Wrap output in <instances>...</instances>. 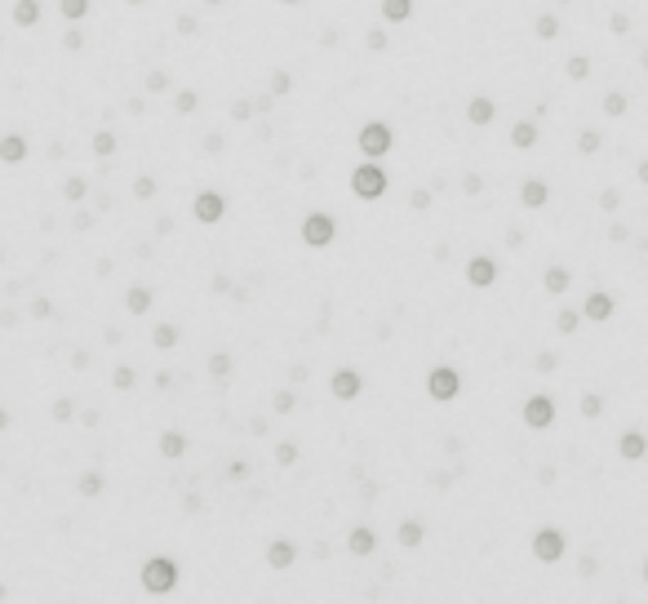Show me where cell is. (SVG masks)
I'll list each match as a JSON object with an SVG mask.
<instances>
[{
	"mask_svg": "<svg viewBox=\"0 0 648 604\" xmlns=\"http://www.w3.org/2000/svg\"><path fill=\"white\" fill-rule=\"evenodd\" d=\"M142 586H147L152 595H169L174 586H178V564L164 560V556L147 560V564H142Z\"/></svg>",
	"mask_w": 648,
	"mask_h": 604,
	"instance_id": "cell-1",
	"label": "cell"
},
{
	"mask_svg": "<svg viewBox=\"0 0 648 604\" xmlns=\"http://www.w3.org/2000/svg\"><path fill=\"white\" fill-rule=\"evenodd\" d=\"M351 191H356L360 200H377L382 191H387V169H382L377 160H364L360 169L351 174Z\"/></svg>",
	"mask_w": 648,
	"mask_h": 604,
	"instance_id": "cell-2",
	"label": "cell"
},
{
	"mask_svg": "<svg viewBox=\"0 0 648 604\" xmlns=\"http://www.w3.org/2000/svg\"><path fill=\"white\" fill-rule=\"evenodd\" d=\"M334 218L329 213H307L302 218V240L311 245V249H324V245H334Z\"/></svg>",
	"mask_w": 648,
	"mask_h": 604,
	"instance_id": "cell-3",
	"label": "cell"
},
{
	"mask_svg": "<svg viewBox=\"0 0 648 604\" xmlns=\"http://www.w3.org/2000/svg\"><path fill=\"white\" fill-rule=\"evenodd\" d=\"M457 391H462V378H457V369H448V364L431 369V378H426V396H431V400H453Z\"/></svg>",
	"mask_w": 648,
	"mask_h": 604,
	"instance_id": "cell-4",
	"label": "cell"
},
{
	"mask_svg": "<svg viewBox=\"0 0 648 604\" xmlns=\"http://www.w3.org/2000/svg\"><path fill=\"white\" fill-rule=\"evenodd\" d=\"M360 151H364V156H369V160L387 156V151H391V129L382 125V121H369V125L360 129Z\"/></svg>",
	"mask_w": 648,
	"mask_h": 604,
	"instance_id": "cell-5",
	"label": "cell"
},
{
	"mask_svg": "<svg viewBox=\"0 0 648 604\" xmlns=\"http://www.w3.org/2000/svg\"><path fill=\"white\" fill-rule=\"evenodd\" d=\"M533 556H538L542 564H555V560L564 556V533H559V529H538V533H533Z\"/></svg>",
	"mask_w": 648,
	"mask_h": 604,
	"instance_id": "cell-6",
	"label": "cell"
},
{
	"mask_svg": "<svg viewBox=\"0 0 648 604\" xmlns=\"http://www.w3.org/2000/svg\"><path fill=\"white\" fill-rule=\"evenodd\" d=\"M191 209H195V218H200L205 227H218V223H222V213H227V200H222V191H200Z\"/></svg>",
	"mask_w": 648,
	"mask_h": 604,
	"instance_id": "cell-7",
	"label": "cell"
},
{
	"mask_svg": "<svg viewBox=\"0 0 648 604\" xmlns=\"http://www.w3.org/2000/svg\"><path fill=\"white\" fill-rule=\"evenodd\" d=\"M524 423L542 431V427H551L555 423V400L551 396H528V405H524Z\"/></svg>",
	"mask_w": 648,
	"mask_h": 604,
	"instance_id": "cell-8",
	"label": "cell"
},
{
	"mask_svg": "<svg viewBox=\"0 0 648 604\" xmlns=\"http://www.w3.org/2000/svg\"><path fill=\"white\" fill-rule=\"evenodd\" d=\"M613 311H618V298L604 293V289H595L586 302H581V315H586V320H595V325H604Z\"/></svg>",
	"mask_w": 648,
	"mask_h": 604,
	"instance_id": "cell-9",
	"label": "cell"
},
{
	"mask_svg": "<svg viewBox=\"0 0 648 604\" xmlns=\"http://www.w3.org/2000/svg\"><path fill=\"white\" fill-rule=\"evenodd\" d=\"M360 387H364V378L356 374V369H338V374H334V382H329L334 400H356V396H360Z\"/></svg>",
	"mask_w": 648,
	"mask_h": 604,
	"instance_id": "cell-10",
	"label": "cell"
},
{
	"mask_svg": "<svg viewBox=\"0 0 648 604\" xmlns=\"http://www.w3.org/2000/svg\"><path fill=\"white\" fill-rule=\"evenodd\" d=\"M467 280L475 284V289H489V284L497 280V262H493V258H484V254H479V258H471V262H467Z\"/></svg>",
	"mask_w": 648,
	"mask_h": 604,
	"instance_id": "cell-11",
	"label": "cell"
},
{
	"mask_svg": "<svg viewBox=\"0 0 648 604\" xmlns=\"http://www.w3.org/2000/svg\"><path fill=\"white\" fill-rule=\"evenodd\" d=\"M546 196H551V187H546L542 178H528L524 187H520V200H524L528 209H542V205H546Z\"/></svg>",
	"mask_w": 648,
	"mask_h": 604,
	"instance_id": "cell-12",
	"label": "cell"
},
{
	"mask_svg": "<svg viewBox=\"0 0 648 604\" xmlns=\"http://www.w3.org/2000/svg\"><path fill=\"white\" fill-rule=\"evenodd\" d=\"M493 116H497V107H493V98H484V94L467 103V121H471V125H489Z\"/></svg>",
	"mask_w": 648,
	"mask_h": 604,
	"instance_id": "cell-13",
	"label": "cell"
},
{
	"mask_svg": "<svg viewBox=\"0 0 648 604\" xmlns=\"http://www.w3.org/2000/svg\"><path fill=\"white\" fill-rule=\"evenodd\" d=\"M618 449H622V458H626V462H640L644 453H648V440H644V431H626Z\"/></svg>",
	"mask_w": 648,
	"mask_h": 604,
	"instance_id": "cell-14",
	"label": "cell"
},
{
	"mask_svg": "<svg viewBox=\"0 0 648 604\" xmlns=\"http://www.w3.org/2000/svg\"><path fill=\"white\" fill-rule=\"evenodd\" d=\"M293 560H297V547H293V542H271V547H267V564H271V569H289Z\"/></svg>",
	"mask_w": 648,
	"mask_h": 604,
	"instance_id": "cell-15",
	"label": "cell"
},
{
	"mask_svg": "<svg viewBox=\"0 0 648 604\" xmlns=\"http://www.w3.org/2000/svg\"><path fill=\"white\" fill-rule=\"evenodd\" d=\"M23 156H27V138H18V133L0 138V160H5V164H18Z\"/></svg>",
	"mask_w": 648,
	"mask_h": 604,
	"instance_id": "cell-16",
	"label": "cell"
},
{
	"mask_svg": "<svg viewBox=\"0 0 648 604\" xmlns=\"http://www.w3.org/2000/svg\"><path fill=\"white\" fill-rule=\"evenodd\" d=\"M13 23H18V27H36L40 23V0H18V5H13Z\"/></svg>",
	"mask_w": 648,
	"mask_h": 604,
	"instance_id": "cell-17",
	"label": "cell"
},
{
	"mask_svg": "<svg viewBox=\"0 0 648 604\" xmlns=\"http://www.w3.org/2000/svg\"><path fill=\"white\" fill-rule=\"evenodd\" d=\"M125 307L134 311V315H147V311H152V289H142V284H134V289L125 293Z\"/></svg>",
	"mask_w": 648,
	"mask_h": 604,
	"instance_id": "cell-18",
	"label": "cell"
},
{
	"mask_svg": "<svg viewBox=\"0 0 648 604\" xmlns=\"http://www.w3.org/2000/svg\"><path fill=\"white\" fill-rule=\"evenodd\" d=\"M160 453H164V458H182V453H187V435H182V431H164L160 435Z\"/></svg>",
	"mask_w": 648,
	"mask_h": 604,
	"instance_id": "cell-19",
	"label": "cell"
},
{
	"mask_svg": "<svg viewBox=\"0 0 648 604\" xmlns=\"http://www.w3.org/2000/svg\"><path fill=\"white\" fill-rule=\"evenodd\" d=\"M511 142L520 147V151H528V147L538 142V125H533V121H520V125L511 129Z\"/></svg>",
	"mask_w": 648,
	"mask_h": 604,
	"instance_id": "cell-20",
	"label": "cell"
},
{
	"mask_svg": "<svg viewBox=\"0 0 648 604\" xmlns=\"http://www.w3.org/2000/svg\"><path fill=\"white\" fill-rule=\"evenodd\" d=\"M373 529H351V538H346V547H351V556H369L373 551Z\"/></svg>",
	"mask_w": 648,
	"mask_h": 604,
	"instance_id": "cell-21",
	"label": "cell"
},
{
	"mask_svg": "<svg viewBox=\"0 0 648 604\" xmlns=\"http://www.w3.org/2000/svg\"><path fill=\"white\" fill-rule=\"evenodd\" d=\"M413 13V0H382V18L387 23H404Z\"/></svg>",
	"mask_w": 648,
	"mask_h": 604,
	"instance_id": "cell-22",
	"label": "cell"
},
{
	"mask_svg": "<svg viewBox=\"0 0 648 604\" xmlns=\"http://www.w3.org/2000/svg\"><path fill=\"white\" fill-rule=\"evenodd\" d=\"M569 289V267H546V293H564Z\"/></svg>",
	"mask_w": 648,
	"mask_h": 604,
	"instance_id": "cell-23",
	"label": "cell"
},
{
	"mask_svg": "<svg viewBox=\"0 0 648 604\" xmlns=\"http://www.w3.org/2000/svg\"><path fill=\"white\" fill-rule=\"evenodd\" d=\"M103 471H85V476H80V484H76V489L80 493H85V498H98V493H103Z\"/></svg>",
	"mask_w": 648,
	"mask_h": 604,
	"instance_id": "cell-24",
	"label": "cell"
},
{
	"mask_svg": "<svg viewBox=\"0 0 648 604\" xmlns=\"http://www.w3.org/2000/svg\"><path fill=\"white\" fill-rule=\"evenodd\" d=\"M422 525H418V520H404V525H400V547H418L422 542Z\"/></svg>",
	"mask_w": 648,
	"mask_h": 604,
	"instance_id": "cell-25",
	"label": "cell"
},
{
	"mask_svg": "<svg viewBox=\"0 0 648 604\" xmlns=\"http://www.w3.org/2000/svg\"><path fill=\"white\" fill-rule=\"evenodd\" d=\"M564 72H569V80H586V76H591V58H581V54H573L569 62H564Z\"/></svg>",
	"mask_w": 648,
	"mask_h": 604,
	"instance_id": "cell-26",
	"label": "cell"
},
{
	"mask_svg": "<svg viewBox=\"0 0 648 604\" xmlns=\"http://www.w3.org/2000/svg\"><path fill=\"white\" fill-rule=\"evenodd\" d=\"M533 31H538V36H542V40H555V36H559V18H555V13H542V18H538V27H533Z\"/></svg>",
	"mask_w": 648,
	"mask_h": 604,
	"instance_id": "cell-27",
	"label": "cell"
},
{
	"mask_svg": "<svg viewBox=\"0 0 648 604\" xmlns=\"http://www.w3.org/2000/svg\"><path fill=\"white\" fill-rule=\"evenodd\" d=\"M604 116H626V94H604Z\"/></svg>",
	"mask_w": 648,
	"mask_h": 604,
	"instance_id": "cell-28",
	"label": "cell"
},
{
	"mask_svg": "<svg viewBox=\"0 0 648 604\" xmlns=\"http://www.w3.org/2000/svg\"><path fill=\"white\" fill-rule=\"evenodd\" d=\"M178 338H182V333H178V329H174V325H156V338H152V342H156V347H160V351H164V347H174V342H178Z\"/></svg>",
	"mask_w": 648,
	"mask_h": 604,
	"instance_id": "cell-29",
	"label": "cell"
},
{
	"mask_svg": "<svg viewBox=\"0 0 648 604\" xmlns=\"http://www.w3.org/2000/svg\"><path fill=\"white\" fill-rule=\"evenodd\" d=\"M600 133H595V129H586V133H581V138H577V151H581V156H595V151H600Z\"/></svg>",
	"mask_w": 648,
	"mask_h": 604,
	"instance_id": "cell-30",
	"label": "cell"
},
{
	"mask_svg": "<svg viewBox=\"0 0 648 604\" xmlns=\"http://www.w3.org/2000/svg\"><path fill=\"white\" fill-rule=\"evenodd\" d=\"M600 413H604V400L595 391H586V396H581V418H600Z\"/></svg>",
	"mask_w": 648,
	"mask_h": 604,
	"instance_id": "cell-31",
	"label": "cell"
},
{
	"mask_svg": "<svg viewBox=\"0 0 648 604\" xmlns=\"http://www.w3.org/2000/svg\"><path fill=\"white\" fill-rule=\"evenodd\" d=\"M111 151H115V133H93V156H111Z\"/></svg>",
	"mask_w": 648,
	"mask_h": 604,
	"instance_id": "cell-32",
	"label": "cell"
},
{
	"mask_svg": "<svg viewBox=\"0 0 648 604\" xmlns=\"http://www.w3.org/2000/svg\"><path fill=\"white\" fill-rule=\"evenodd\" d=\"M111 387H115V391H129V387H134V369H129V364H120V369L111 374Z\"/></svg>",
	"mask_w": 648,
	"mask_h": 604,
	"instance_id": "cell-33",
	"label": "cell"
},
{
	"mask_svg": "<svg viewBox=\"0 0 648 604\" xmlns=\"http://www.w3.org/2000/svg\"><path fill=\"white\" fill-rule=\"evenodd\" d=\"M62 13H67L72 23H80V18L89 13V0H62Z\"/></svg>",
	"mask_w": 648,
	"mask_h": 604,
	"instance_id": "cell-34",
	"label": "cell"
},
{
	"mask_svg": "<svg viewBox=\"0 0 648 604\" xmlns=\"http://www.w3.org/2000/svg\"><path fill=\"white\" fill-rule=\"evenodd\" d=\"M577 325H581L577 311H559V315H555V329H559V333H577Z\"/></svg>",
	"mask_w": 648,
	"mask_h": 604,
	"instance_id": "cell-35",
	"label": "cell"
},
{
	"mask_svg": "<svg viewBox=\"0 0 648 604\" xmlns=\"http://www.w3.org/2000/svg\"><path fill=\"white\" fill-rule=\"evenodd\" d=\"M275 462H280V466H293V462H297V444H293V440L275 444Z\"/></svg>",
	"mask_w": 648,
	"mask_h": 604,
	"instance_id": "cell-36",
	"label": "cell"
},
{
	"mask_svg": "<svg viewBox=\"0 0 648 604\" xmlns=\"http://www.w3.org/2000/svg\"><path fill=\"white\" fill-rule=\"evenodd\" d=\"M209 374L213 378H227L231 374V356H222V351H218V356H209Z\"/></svg>",
	"mask_w": 648,
	"mask_h": 604,
	"instance_id": "cell-37",
	"label": "cell"
},
{
	"mask_svg": "<svg viewBox=\"0 0 648 604\" xmlns=\"http://www.w3.org/2000/svg\"><path fill=\"white\" fill-rule=\"evenodd\" d=\"M289 89H293V76L289 72H275L271 76V94H289Z\"/></svg>",
	"mask_w": 648,
	"mask_h": 604,
	"instance_id": "cell-38",
	"label": "cell"
},
{
	"mask_svg": "<svg viewBox=\"0 0 648 604\" xmlns=\"http://www.w3.org/2000/svg\"><path fill=\"white\" fill-rule=\"evenodd\" d=\"M134 196H138V200H152V196H156V178H138V182H134Z\"/></svg>",
	"mask_w": 648,
	"mask_h": 604,
	"instance_id": "cell-39",
	"label": "cell"
},
{
	"mask_svg": "<svg viewBox=\"0 0 648 604\" xmlns=\"http://www.w3.org/2000/svg\"><path fill=\"white\" fill-rule=\"evenodd\" d=\"M608 27H613V36H626V31H630V13H613Z\"/></svg>",
	"mask_w": 648,
	"mask_h": 604,
	"instance_id": "cell-40",
	"label": "cell"
},
{
	"mask_svg": "<svg viewBox=\"0 0 648 604\" xmlns=\"http://www.w3.org/2000/svg\"><path fill=\"white\" fill-rule=\"evenodd\" d=\"M147 89H152V94H164V89H169V76H164V72H152V76H147Z\"/></svg>",
	"mask_w": 648,
	"mask_h": 604,
	"instance_id": "cell-41",
	"label": "cell"
},
{
	"mask_svg": "<svg viewBox=\"0 0 648 604\" xmlns=\"http://www.w3.org/2000/svg\"><path fill=\"white\" fill-rule=\"evenodd\" d=\"M174 107H178L182 116H187V111H195V94H191V89H182V94L174 98Z\"/></svg>",
	"mask_w": 648,
	"mask_h": 604,
	"instance_id": "cell-42",
	"label": "cell"
},
{
	"mask_svg": "<svg viewBox=\"0 0 648 604\" xmlns=\"http://www.w3.org/2000/svg\"><path fill=\"white\" fill-rule=\"evenodd\" d=\"M62 191H67V200H85V178H72Z\"/></svg>",
	"mask_w": 648,
	"mask_h": 604,
	"instance_id": "cell-43",
	"label": "cell"
},
{
	"mask_svg": "<svg viewBox=\"0 0 648 604\" xmlns=\"http://www.w3.org/2000/svg\"><path fill=\"white\" fill-rule=\"evenodd\" d=\"M227 476H231V480H244V476H254V466H249V462H231Z\"/></svg>",
	"mask_w": 648,
	"mask_h": 604,
	"instance_id": "cell-44",
	"label": "cell"
},
{
	"mask_svg": "<svg viewBox=\"0 0 648 604\" xmlns=\"http://www.w3.org/2000/svg\"><path fill=\"white\" fill-rule=\"evenodd\" d=\"M72 413H76V409H72V400H58V405H54V423H67Z\"/></svg>",
	"mask_w": 648,
	"mask_h": 604,
	"instance_id": "cell-45",
	"label": "cell"
},
{
	"mask_svg": "<svg viewBox=\"0 0 648 604\" xmlns=\"http://www.w3.org/2000/svg\"><path fill=\"white\" fill-rule=\"evenodd\" d=\"M293 405H297L293 391H280V396H275V409H280V413H293Z\"/></svg>",
	"mask_w": 648,
	"mask_h": 604,
	"instance_id": "cell-46",
	"label": "cell"
},
{
	"mask_svg": "<svg viewBox=\"0 0 648 604\" xmlns=\"http://www.w3.org/2000/svg\"><path fill=\"white\" fill-rule=\"evenodd\" d=\"M62 49H72V54L85 49V36H80V31H67V36H62Z\"/></svg>",
	"mask_w": 648,
	"mask_h": 604,
	"instance_id": "cell-47",
	"label": "cell"
},
{
	"mask_svg": "<svg viewBox=\"0 0 648 604\" xmlns=\"http://www.w3.org/2000/svg\"><path fill=\"white\" fill-rule=\"evenodd\" d=\"M249 116H254V103H236V107H231V121H249Z\"/></svg>",
	"mask_w": 648,
	"mask_h": 604,
	"instance_id": "cell-48",
	"label": "cell"
},
{
	"mask_svg": "<svg viewBox=\"0 0 648 604\" xmlns=\"http://www.w3.org/2000/svg\"><path fill=\"white\" fill-rule=\"evenodd\" d=\"M479 187H484V182H479V174H467V178H462V191H467V196H475Z\"/></svg>",
	"mask_w": 648,
	"mask_h": 604,
	"instance_id": "cell-49",
	"label": "cell"
},
{
	"mask_svg": "<svg viewBox=\"0 0 648 604\" xmlns=\"http://www.w3.org/2000/svg\"><path fill=\"white\" fill-rule=\"evenodd\" d=\"M551 369H555V356H551V351H542V356H538V374H551Z\"/></svg>",
	"mask_w": 648,
	"mask_h": 604,
	"instance_id": "cell-50",
	"label": "cell"
},
{
	"mask_svg": "<svg viewBox=\"0 0 648 604\" xmlns=\"http://www.w3.org/2000/svg\"><path fill=\"white\" fill-rule=\"evenodd\" d=\"M595 569H600V564H595V556H586V560L577 564V574H581V578H595Z\"/></svg>",
	"mask_w": 648,
	"mask_h": 604,
	"instance_id": "cell-51",
	"label": "cell"
},
{
	"mask_svg": "<svg viewBox=\"0 0 648 604\" xmlns=\"http://www.w3.org/2000/svg\"><path fill=\"white\" fill-rule=\"evenodd\" d=\"M618 200H622L618 191H604V196H600V209H608V213H613V209H618Z\"/></svg>",
	"mask_w": 648,
	"mask_h": 604,
	"instance_id": "cell-52",
	"label": "cell"
},
{
	"mask_svg": "<svg viewBox=\"0 0 648 604\" xmlns=\"http://www.w3.org/2000/svg\"><path fill=\"white\" fill-rule=\"evenodd\" d=\"M178 31H182V36H195V18H191V13H187V18H178Z\"/></svg>",
	"mask_w": 648,
	"mask_h": 604,
	"instance_id": "cell-53",
	"label": "cell"
},
{
	"mask_svg": "<svg viewBox=\"0 0 648 604\" xmlns=\"http://www.w3.org/2000/svg\"><path fill=\"white\" fill-rule=\"evenodd\" d=\"M431 205V191H413V209H426Z\"/></svg>",
	"mask_w": 648,
	"mask_h": 604,
	"instance_id": "cell-54",
	"label": "cell"
},
{
	"mask_svg": "<svg viewBox=\"0 0 648 604\" xmlns=\"http://www.w3.org/2000/svg\"><path fill=\"white\" fill-rule=\"evenodd\" d=\"M369 49H387V36H382V31H369Z\"/></svg>",
	"mask_w": 648,
	"mask_h": 604,
	"instance_id": "cell-55",
	"label": "cell"
},
{
	"mask_svg": "<svg viewBox=\"0 0 648 604\" xmlns=\"http://www.w3.org/2000/svg\"><path fill=\"white\" fill-rule=\"evenodd\" d=\"M635 178H640V182H648V160H640V169H635Z\"/></svg>",
	"mask_w": 648,
	"mask_h": 604,
	"instance_id": "cell-56",
	"label": "cell"
},
{
	"mask_svg": "<svg viewBox=\"0 0 648 604\" xmlns=\"http://www.w3.org/2000/svg\"><path fill=\"white\" fill-rule=\"evenodd\" d=\"M5 427H9V413H5V409H0V431H5Z\"/></svg>",
	"mask_w": 648,
	"mask_h": 604,
	"instance_id": "cell-57",
	"label": "cell"
},
{
	"mask_svg": "<svg viewBox=\"0 0 648 604\" xmlns=\"http://www.w3.org/2000/svg\"><path fill=\"white\" fill-rule=\"evenodd\" d=\"M644 582H648V560H644Z\"/></svg>",
	"mask_w": 648,
	"mask_h": 604,
	"instance_id": "cell-58",
	"label": "cell"
},
{
	"mask_svg": "<svg viewBox=\"0 0 648 604\" xmlns=\"http://www.w3.org/2000/svg\"><path fill=\"white\" fill-rule=\"evenodd\" d=\"M205 5H222V0H205Z\"/></svg>",
	"mask_w": 648,
	"mask_h": 604,
	"instance_id": "cell-59",
	"label": "cell"
},
{
	"mask_svg": "<svg viewBox=\"0 0 648 604\" xmlns=\"http://www.w3.org/2000/svg\"><path fill=\"white\" fill-rule=\"evenodd\" d=\"M129 5H142V0H129Z\"/></svg>",
	"mask_w": 648,
	"mask_h": 604,
	"instance_id": "cell-60",
	"label": "cell"
},
{
	"mask_svg": "<svg viewBox=\"0 0 648 604\" xmlns=\"http://www.w3.org/2000/svg\"><path fill=\"white\" fill-rule=\"evenodd\" d=\"M285 5H297V0H285Z\"/></svg>",
	"mask_w": 648,
	"mask_h": 604,
	"instance_id": "cell-61",
	"label": "cell"
}]
</instances>
